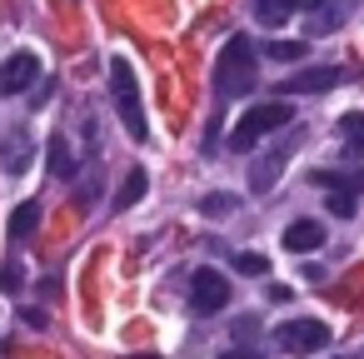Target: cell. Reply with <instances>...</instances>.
Instances as JSON below:
<instances>
[{
  "label": "cell",
  "mask_w": 364,
  "mask_h": 359,
  "mask_svg": "<svg viewBox=\"0 0 364 359\" xmlns=\"http://www.w3.org/2000/svg\"><path fill=\"white\" fill-rule=\"evenodd\" d=\"M110 100H115V115L125 120V135L135 145L150 140V125H145V105H140V80L130 70V60H110Z\"/></svg>",
  "instance_id": "cell-3"
},
{
  "label": "cell",
  "mask_w": 364,
  "mask_h": 359,
  "mask_svg": "<svg viewBox=\"0 0 364 359\" xmlns=\"http://www.w3.org/2000/svg\"><path fill=\"white\" fill-rule=\"evenodd\" d=\"M36 225H41V205H36V200L16 205V210H11V245H26V240L36 235Z\"/></svg>",
  "instance_id": "cell-12"
},
{
  "label": "cell",
  "mask_w": 364,
  "mask_h": 359,
  "mask_svg": "<svg viewBox=\"0 0 364 359\" xmlns=\"http://www.w3.org/2000/svg\"><path fill=\"white\" fill-rule=\"evenodd\" d=\"M145 190H150V175H145V170L135 165V170L125 175V185L115 190V200H110V210H115V215H125V210H135V205L145 200Z\"/></svg>",
  "instance_id": "cell-11"
},
{
  "label": "cell",
  "mask_w": 364,
  "mask_h": 359,
  "mask_svg": "<svg viewBox=\"0 0 364 359\" xmlns=\"http://www.w3.org/2000/svg\"><path fill=\"white\" fill-rule=\"evenodd\" d=\"M31 80H41V60L31 50H16L11 60H0V95H26Z\"/></svg>",
  "instance_id": "cell-7"
},
{
  "label": "cell",
  "mask_w": 364,
  "mask_h": 359,
  "mask_svg": "<svg viewBox=\"0 0 364 359\" xmlns=\"http://www.w3.org/2000/svg\"><path fill=\"white\" fill-rule=\"evenodd\" d=\"M50 175H55V180H70V175H75V150H70V140H65L60 130L50 135Z\"/></svg>",
  "instance_id": "cell-14"
},
{
  "label": "cell",
  "mask_w": 364,
  "mask_h": 359,
  "mask_svg": "<svg viewBox=\"0 0 364 359\" xmlns=\"http://www.w3.org/2000/svg\"><path fill=\"white\" fill-rule=\"evenodd\" d=\"M0 165H6V175H26L31 170V130L16 125L6 140H0Z\"/></svg>",
  "instance_id": "cell-9"
},
{
  "label": "cell",
  "mask_w": 364,
  "mask_h": 359,
  "mask_svg": "<svg viewBox=\"0 0 364 359\" xmlns=\"http://www.w3.org/2000/svg\"><path fill=\"white\" fill-rule=\"evenodd\" d=\"M339 130H344V140H349V155H364V115L354 110V115H339Z\"/></svg>",
  "instance_id": "cell-16"
},
{
  "label": "cell",
  "mask_w": 364,
  "mask_h": 359,
  "mask_svg": "<svg viewBox=\"0 0 364 359\" xmlns=\"http://www.w3.org/2000/svg\"><path fill=\"white\" fill-rule=\"evenodd\" d=\"M294 145H299V135H289L279 150H269L264 160H255V165H250V190H255V195L274 190V180L284 175V160H289V150H294Z\"/></svg>",
  "instance_id": "cell-8"
},
{
  "label": "cell",
  "mask_w": 364,
  "mask_h": 359,
  "mask_svg": "<svg viewBox=\"0 0 364 359\" xmlns=\"http://www.w3.org/2000/svg\"><path fill=\"white\" fill-rule=\"evenodd\" d=\"M274 344L289 349V354H314V349L329 344V324L324 319H284L274 329Z\"/></svg>",
  "instance_id": "cell-4"
},
{
  "label": "cell",
  "mask_w": 364,
  "mask_h": 359,
  "mask_svg": "<svg viewBox=\"0 0 364 359\" xmlns=\"http://www.w3.org/2000/svg\"><path fill=\"white\" fill-rule=\"evenodd\" d=\"M264 55L269 60H284V65L289 60H304L309 55V41H264Z\"/></svg>",
  "instance_id": "cell-15"
},
{
  "label": "cell",
  "mask_w": 364,
  "mask_h": 359,
  "mask_svg": "<svg viewBox=\"0 0 364 359\" xmlns=\"http://www.w3.org/2000/svg\"><path fill=\"white\" fill-rule=\"evenodd\" d=\"M21 279H26V274H21V259H6V269H0V289L16 294V289H21Z\"/></svg>",
  "instance_id": "cell-20"
},
{
  "label": "cell",
  "mask_w": 364,
  "mask_h": 359,
  "mask_svg": "<svg viewBox=\"0 0 364 359\" xmlns=\"http://www.w3.org/2000/svg\"><path fill=\"white\" fill-rule=\"evenodd\" d=\"M289 120H294V110H289L284 100H259V105H250V110L235 120V130H230V150H235V155H250L264 135H279Z\"/></svg>",
  "instance_id": "cell-2"
},
{
  "label": "cell",
  "mask_w": 364,
  "mask_h": 359,
  "mask_svg": "<svg viewBox=\"0 0 364 359\" xmlns=\"http://www.w3.org/2000/svg\"><path fill=\"white\" fill-rule=\"evenodd\" d=\"M205 215H230L235 210V195H225V190H215V195H205V205H200Z\"/></svg>",
  "instance_id": "cell-19"
},
{
  "label": "cell",
  "mask_w": 364,
  "mask_h": 359,
  "mask_svg": "<svg viewBox=\"0 0 364 359\" xmlns=\"http://www.w3.org/2000/svg\"><path fill=\"white\" fill-rule=\"evenodd\" d=\"M220 359H259V354H255V349H225Z\"/></svg>",
  "instance_id": "cell-21"
},
{
  "label": "cell",
  "mask_w": 364,
  "mask_h": 359,
  "mask_svg": "<svg viewBox=\"0 0 364 359\" xmlns=\"http://www.w3.org/2000/svg\"><path fill=\"white\" fill-rule=\"evenodd\" d=\"M294 11H299V0H255V21L269 26V31H279Z\"/></svg>",
  "instance_id": "cell-13"
},
{
  "label": "cell",
  "mask_w": 364,
  "mask_h": 359,
  "mask_svg": "<svg viewBox=\"0 0 364 359\" xmlns=\"http://www.w3.org/2000/svg\"><path fill=\"white\" fill-rule=\"evenodd\" d=\"M230 264H235L240 274H269V259H264V254H250V250H245V254H235Z\"/></svg>",
  "instance_id": "cell-18"
},
{
  "label": "cell",
  "mask_w": 364,
  "mask_h": 359,
  "mask_svg": "<svg viewBox=\"0 0 364 359\" xmlns=\"http://www.w3.org/2000/svg\"><path fill=\"white\" fill-rule=\"evenodd\" d=\"M324 205H329V215H339V220H354V210H359V205H354V190H329Z\"/></svg>",
  "instance_id": "cell-17"
},
{
  "label": "cell",
  "mask_w": 364,
  "mask_h": 359,
  "mask_svg": "<svg viewBox=\"0 0 364 359\" xmlns=\"http://www.w3.org/2000/svg\"><path fill=\"white\" fill-rule=\"evenodd\" d=\"M324 240H329V235H324L319 220H294V225L284 230V250H294V254H314Z\"/></svg>",
  "instance_id": "cell-10"
},
{
  "label": "cell",
  "mask_w": 364,
  "mask_h": 359,
  "mask_svg": "<svg viewBox=\"0 0 364 359\" xmlns=\"http://www.w3.org/2000/svg\"><path fill=\"white\" fill-rule=\"evenodd\" d=\"M329 0H299V11H324Z\"/></svg>",
  "instance_id": "cell-22"
},
{
  "label": "cell",
  "mask_w": 364,
  "mask_h": 359,
  "mask_svg": "<svg viewBox=\"0 0 364 359\" xmlns=\"http://www.w3.org/2000/svg\"><path fill=\"white\" fill-rule=\"evenodd\" d=\"M190 304H195V314H220L225 304H230V279L220 274V269H195L190 274Z\"/></svg>",
  "instance_id": "cell-5"
},
{
  "label": "cell",
  "mask_w": 364,
  "mask_h": 359,
  "mask_svg": "<svg viewBox=\"0 0 364 359\" xmlns=\"http://www.w3.org/2000/svg\"><path fill=\"white\" fill-rule=\"evenodd\" d=\"M339 80H344V70H339V65H309V70H299V75L279 80V95H324V90H334Z\"/></svg>",
  "instance_id": "cell-6"
},
{
  "label": "cell",
  "mask_w": 364,
  "mask_h": 359,
  "mask_svg": "<svg viewBox=\"0 0 364 359\" xmlns=\"http://www.w3.org/2000/svg\"><path fill=\"white\" fill-rule=\"evenodd\" d=\"M259 85V55L250 45V36H230L220 60H215V100H245Z\"/></svg>",
  "instance_id": "cell-1"
}]
</instances>
